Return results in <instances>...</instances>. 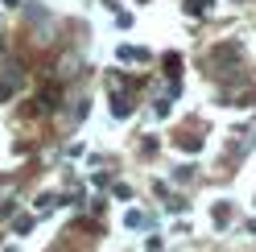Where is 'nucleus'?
Masks as SVG:
<instances>
[{
	"mask_svg": "<svg viewBox=\"0 0 256 252\" xmlns=\"http://www.w3.org/2000/svg\"><path fill=\"white\" fill-rule=\"evenodd\" d=\"M211 219H215L219 228H228V224H232V202H215V207H211Z\"/></svg>",
	"mask_w": 256,
	"mask_h": 252,
	"instance_id": "1",
	"label": "nucleus"
},
{
	"mask_svg": "<svg viewBox=\"0 0 256 252\" xmlns=\"http://www.w3.org/2000/svg\"><path fill=\"white\" fill-rule=\"evenodd\" d=\"M112 112H116V116H120V120H124V116H128V112H132V104H128V100H124V96H116V100H112Z\"/></svg>",
	"mask_w": 256,
	"mask_h": 252,
	"instance_id": "2",
	"label": "nucleus"
},
{
	"mask_svg": "<svg viewBox=\"0 0 256 252\" xmlns=\"http://www.w3.org/2000/svg\"><path fill=\"white\" fill-rule=\"evenodd\" d=\"M178 149H182V153H198V149H202V140H198V136H182V140H178Z\"/></svg>",
	"mask_w": 256,
	"mask_h": 252,
	"instance_id": "3",
	"label": "nucleus"
},
{
	"mask_svg": "<svg viewBox=\"0 0 256 252\" xmlns=\"http://www.w3.org/2000/svg\"><path fill=\"white\" fill-rule=\"evenodd\" d=\"M34 207H38V215H46V211H54V207H58V198H54V194H42Z\"/></svg>",
	"mask_w": 256,
	"mask_h": 252,
	"instance_id": "4",
	"label": "nucleus"
},
{
	"mask_svg": "<svg viewBox=\"0 0 256 252\" xmlns=\"http://www.w3.org/2000/svg\"><path fill=\"white\" fill-rule=\"evenodd\" d=\"M186 8H190V17H198V12H206V8H211V0H190Z\"/></svg>",
	"mask_w": 256,
	"mask_h": 252,
	"instance_id": "5",
	"label": "nucleus"
},
{
	"mask_svg": "<svg viewBox=\"0 0 256 252\" xmlns=\"http://www.w3.org/2000/svg\"><path fill=\"white\" fill-rule=\"evenodd\" d=\"M124 224H128V228H145V224H149V219H145V215H140V211H128V219H124Z\"/></svg>",
	"mask_w": 256,
	"mask_h": 252,
	"instance_id": "6",
	"label": "nucleus"
},
{
	"mask_svg": "<svg viewBox=\"0 0 256 252\" xmlns=\"http://www.w3.org/2000/svg\"><path fill=\"white\" fill-rule=\"evenodd\" d=\"M178 66H182V58H178V54H166V70L178 74Z\"/></svg>",
	"mask_w": 256,
	"mask_h": 252,
	"instance_id": "7",
	"label": "nucleus"
},
{
	"mask_svg": "<svg viewBox=\"0 0 256 252\" xmlns=\"http://www.w3.org/2000/svg\"><path fill=\"white\" fill-rule=\"evenodd\" d=\"M29 228H34V219H29V215H25V219H17V224H12V232H17V236H25Z\"/></svg>",
	"mask_w": 256,
	"mask_h": 252,
	"instance_id": "8",
	"label": "nucleus"
}]
</instances>
